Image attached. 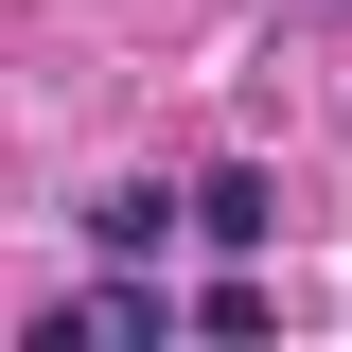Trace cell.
<instances>
[{"label":"cell","instance_id":"obj_2","mask_svg":"<svg viewBox=\"0 0 352 352\" xmlns=\"http://www.w3.org/2000/svg\"><path fill=\"white\" fill-rule=\"evenodd\" d=\"M176 229H194V194H159V176L141 194H88V247H124V264H159Z\"/></svg>","mask_w":352,"mask_h":352},{"label":"cell","instance_id":"obj_1","mask_svg":"<svg viewBox=\"0 0 352 352\" xmlns=\"http://www.w3.org/2000/svg\"><path fill=\"white\" fill-rule=\"evenodd\" d=\"M194 229H212V247H282V176H264V159H212V176H194Z\"/></svg>","mask_w":352,"mask_h":352}]
</instances>
